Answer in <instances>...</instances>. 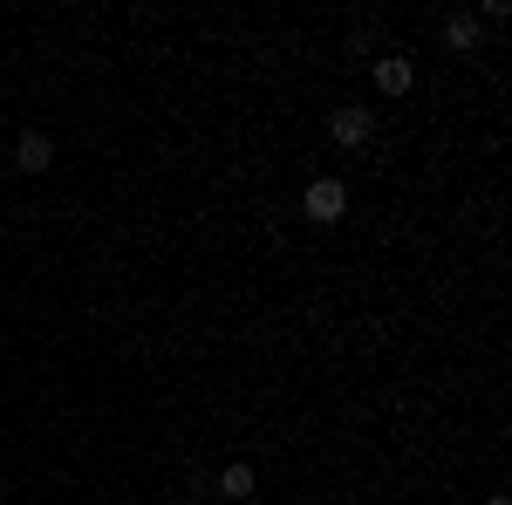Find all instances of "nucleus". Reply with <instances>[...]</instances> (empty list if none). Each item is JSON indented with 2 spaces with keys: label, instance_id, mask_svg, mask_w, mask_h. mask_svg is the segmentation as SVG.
Returning a JSON list of instances; mask_svg holds the SVG:
<instances>
[{
  "label": "nucleus",
  "instance_id": "obj_1",
  "mask_svg": "<svg viewBox=\"0 0 512 505\" xmlns=\"http://www.w3.org/2000/svg\"><path fill=\"white\" fill-rule=\"evenodd\" d=\"M301 212H308L315 226H335V219L349 212V185H342V178H308V185H301Z\"/></svg>",
  "mask_w": 512,
  "mask_h": 505
},
{
  "label": "nucleus",
  "instance_id": "obj_2",
  "mask_svg": "<svg viewBox=\"0 0 512 505\" xmlns=\"http://www.w3.org/2000/svg\"><path fill=\"white\" fill-rule=\"evenodd\" d=\"M328 137H335L342 151H362V144L376 137V110H362V103H342V110L328 117Z\"/></svg>",
  "mask_w": 512,
  "mask_h": 505
},
{
  "label": "nucleus",
  "instance_id": "obj_3",
  "mask_svg": "<svg viewBox=\"0 0 512 505\" xmlns=\"http://www.w3.org/2000/svg\"><path fill=\"white\" fill-rule=\"evenodd\" d=\"M376 89L383 96H410L417 89V62L410 55H376Z\"/></svg>",
  "mask_w": 512,
  "mask_h": 505
},
{
  "label": "nucleus",
  "instance_id": "obj_4",
  "mask_svg": "<svg viewBox=\"0 0 512 505\" xmlns=\"http://www.w3.org/2000/svg\"><path fill=\"white\" fill-rule=\"evenodd\" d=\"M478 35H485V21H478L472 7L444 14V48H451V55H472V48H478Z\"/></svg>",
  "mask_w": 512,
  "mask_h": 505
},
{
  "label": "nucleus",
  "instance_id": "obj_5",
  "mask_svg": "<svg viewBox=\"0 0 512 505\" xmlns=\"http://www.w3.org/2000/svg\"><path fill=\"white\" fill-rule=\"evenodd\" d=\"M14 164H21L28 178H41V171L55 164V137H41V130H28V137L14 144Z\"/></svg>",
  "mask_w": 512,
  "mask_h": 505
},
{
  "label": "nucleus",
  "instance_id": "obj_6",
  "mask_svg": "<svg viewBox=\"0 0 512 505\" xmlns=\"http://www.w3.org/2000/svg\"><path fill=\"white\" fill-rule=\"evenodd\" d=\"M219 492H226V499H253V465H246V458H233V465L219 471Z\"/></svg>",
  "mask_w": 512,
  "mask_h": 505
},
{
  "label": "nucleus",
  "instance_id": "obj_7",
  "mask_svg": "<svg viewBox=\"0 0 512 505\" xmlns=\"http://www.w3.org/2000/svg\"><path fill=\"white\" fill-rule=\"evenodd\" d=\"M485 505H512V499H499V492H492V499H485Z\"/></svg>",
  "mask_w": 512,
  "mask_h": 505
},
{
  "label": "nucleus",
  "instance_id": "obj_8",
  "mask_svg": "<svg viewBox=\"0 0 512 505\" xmlns=\"http://www.w3.org/2000/svg\"><path fill=\"white\" fill-rule=\"evenodd\" d=\"M185 505H205V499H185Z\"/></svg>",
  "mask_w": 512,
  "mask_h": 505
}]
</instances>
